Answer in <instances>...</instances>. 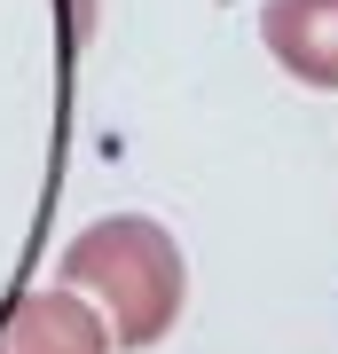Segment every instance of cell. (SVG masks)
<instances>
[{"instance_id":"1","label":"cell","mask_w":338,"mask_h":354,"mask_svg":"<svg viewBox=\"0 0 338 354\" xmlns=\"http://www.w3.org/2000/svg\"><path fill=\"white\" fill-rule=\"evenodd\" d=\"M55 283L79 291V299H95L102 330H111V346H158L165 330H173L181 299H189V268H181V244L165 236L158 221L142 213H111L95 228H79L71 244H63L55 260Z\"/></svg>"},{"instance_id":"2","label":"cell","mask_w":338,"mask_h":354,"mask_svg":"<svg viewBox=\"0 0 338 354\" xmlns=\"http://www.w3.org/2000/svg\"><path fill=\"white\" fill-rule=\"evenodd\" d=\"M0 354H111V330L102 315L79 291H24V299L8 307V330H0Z\"/></svg>"},{"instance_id":"3","label":"cell","mask_w":338,"mask_h":354,"mask_svg":"<svg viewBox=\"0 0 338 354\" xmlns=\"http://www.w3.org/2000/svg\"><path fill=\"white\" fill-rule=\"evenodd\" d=\"M267 55L307 79V87H338V0H267L260 8Z\"/></svg>"}]
</instances>
